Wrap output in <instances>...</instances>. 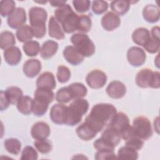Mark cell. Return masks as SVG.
I'll return each mask as SVG.
<instances>
[{"mask_svg": "<svg viewBox=\"0 0 160 160\" xmlns=\"http://www.w3.org/2000/svg\"><path fill=\"white\" fill-rule=\"evenodd\" d=\"M38 158L37 151L32 146H26L22 151L21 159L22 160H36Z\"/></svg>", "mask_w": 160, "mask_h": 160, "instance_id": "42", "label": "cell"}, {"mask_svg": "<svg viewBox=\"0 0 160 160\" xmlns=\"http://www.w3.org/2000/svg\"><path fill=\"white\" fill-rule=\"evenodd\" d=\"M16 35L18 41L21 42H26L30 41L34 36L31 27L28 24L23 25L18 28Z\"/></svg>", "mask_w": 160, "mask_h": 160, "instance_id": "30", "label": "cell"}, {"mask_svg": "<svg viewBox=\"0 0 160 160\" xmlns=\"http://www.w3.org/2000/svg\"><path fill=\"white\" fill-rule=\"evenodd\" d=\"M54 18L61 24L64 32L70 34L78 31L79 16L73 11L69 4H66L56 9Z\"/></svg>", "mask_w": 160, "mask_h": 160, "instance_id": "2", "label": "cell"}, {"mask_svg": "<svg viewBox=\"0 0 160 160\" xmlns=\"http://www.w3.org/2000/svg\"><path fill=\"white\" fill-rule=\"evenodd\" d=\"M92 27V20L89 15L81 14L79 16L78 31L81 32H89Z\"/></svg>", "mask_w": 160, "mask_h": 160, "instance_id": "37", "label": "cell"}, {"mask_svg": "<svg viewBox=\"0 0 160 160\" xmlns=\"http://www.w3.org/2000/svg\"><path fill=\"white\" fill-rule=\"evenodd\" d=\"M42 69L41 62L37 59H28L23 64L22 70L26 76L32 78L41 72Z\"/></svg>", "mask_w": 160, "mask_h": 160, "instance_id": "17", "label": "cell"}, {"mask_svg": "<svg viewBox=\"0 0 160 160\" xmlns=\"http://www.w3.org/2000/svg\"><path fill=\"white\" fill-rule=\"evenodd\" d=\"M49 36L56 39H63L65 34L62 28L54 16H51L48 23Z\"/></svg>", "mask_w": 160, "mask_h": 160, "instance_id": "23", "label": "cell"}, {"mask_svg": "<svg viewBox=\"0 0 160 160\" xmlns=\"http://www.w3.org/2000/svg\"><path fill=\"white\" fill-rule=\"evenodd\" d=\"M93 146L97 151H114L115 148L114 146L105 140L101 139V138L94 141Z\"/></svg>", "mask_w": 160, "mask_h": 160, "instance_id": "44", "label": "cell"}, {"mask_svg": "<svg viewBox=\"0 0 160 160\" xmlns=\"http://www.w3.org/2000/svg\"><path fill=\"white\" fill-rule=\"evenodd\" d=\"M56 100L61 104L68 103L72 99H75L74 93L70 87H63L59 89L56 93Z\"/></svg>", "mask_w": 160, "mask_h": 160, "instance_id": "28", "label": "cell"}, {"mask_svg": "<svg viewBox=\"0 0 160 160\" xmlns=\"http://www.w3.org/2000/svg\"><path fill=\"white\" fill-rule=\"evenodd\" d=\"M151 38L149 30L145 28H138L136 29L132 34L133 42L139 46H144Z\"/></svg>", "mask_w": 160, "mask_h": 160, "instance_id": "24", "label": "cell"}, {"mask_svg": "<svg viewBox=\"0 0 160 160\" xmlns=\"http://www.w3.org/2000/svg\"><path fill=\"white\" fill-rule=\"evenodd\" d=\"M26 13L22 8H16L13 12L8 18L7 23L12 29L19 28L26 22Z\"/></svg>", "mask_w": 160, "mask_h": 160, "instance_id": "12", "label": "cell"}, {"mask_svg": "<svg viewBox=\"0 0 160 160\" xmlns=\"http://www.w3.org/2000/svg\"><path fill=\"white\" fill-rule=\"evenodd\" d=\"M22 49L26 55L30 57L36 56L41 49L39 42L34 40H30L24 42Z\"/></svg>", "mask_w": 160, "mask_h": 160, "instance_id": "35", "label": "cell"}, {"mask_svg": "<svg viewBox=\"0 0 160 160\" xmlns=\"http://www.w3.org/2000/svg\"><path fill=\"white\" fill-rule=\"evenodd\" d=\"M50 4L53 7H62L66 4V1H50Z\"/></svg>", "mask_w": 160, "mask_h": 160, "instance_id": "50", "label": "cell"}, {"mask_svg": "<svg viewBox=\"0 0 160 160\" xmlns=\"http://www.w3.org/2000/svg\"><path fill=\"white\" fill-rule=\"evenodd\" d=\"M94 158L96 160H106V159H117L116 154L114 151H98L95 154Z\"/></svg>", "mask_w": 160, "mask_h": 160, "instance_id": "46", "label": "cell"}, {"mask_svg": "<svg viewBox=\"0 0 160 160\" xmlns=\"http://www.w3.org/2000/svg\"><path fill=\"white\" fill-rule=\"evenodd\" d=\"M63 56L70 64L78 66L83 61L84 57L72 46H68L63 50Z\"/></svg>", "mask_w": 160, "mask_h": 160, "instance_id": "15", "label": "cell"}, {"mask_svg": "<svg viewBox=\"0 0 160 160\" xmlns=\"http://www.w3.org/2000/svg\"><path fill=\"white\" fill-rule=\"evenodd\" d=\"M131 2L125 0L112 1L111 2V9L117 15L123 16L127 13L130 8Z\"/></svg>", "mask_w": 160, "mask_h": 160, "instance_id": "29", "label": "cell"}, {"mask_svg": "<svg viewBox=\"0 0 160 160\" xmlns=\"http://www.w3.org/2000/svg\"><path fill=\"white\" fill-rule=\"evenodd\" d=\"M68 106L61 104H54L50 110L49 116L51 121L57 124H66Z\"/></svg>", "mask_w": 160, "mask_h": 160, "instance_id": "11", "label": "cell"}, {"mask_svg": "<svg viewBox=\"0 0 160 160\" xmlns=\"http://www.w3.org/2000/svg\"><path fill=\"white\" fill-rule=\"evenodd\" d=\"M106 93L113 99H120L126 93V86L119 81H111L106 88Z\"/></svg>", "mask_w": 160, "mask_h": 160, "instance_id": "14", "label": "cell"}, {"mask_svg": "<svg viewBox=\"0 0 160 160\" xmlns=\"http://www.w3.org/2000/svg\"><path fill=\"white\" fill-rule=\"evenodd\" d=\"M118 159L136 160L138 158V151L126 145L120 148L118 152Z\"/></svg>", "mask_w": 160, "mask_h": 160, "instance_id": "31", "label": "cell"}, {"mask_svg": "<svg viewBox=\"0 0 160 160\" xmlns=\"http://www.w3.org/2000/svg\"><path fill=\"white\" fill-rule=\"evenodd\" d=\"M121 24V19L118 15L113 12L109 11L101 19L102 28L108 31H112L118 28Z\"/></svg>", "mask_w": 160, "mask_h": 160, "instance_id": "16", "label": "cell"}, {"mask_svg": "<svg viewBox=\"0 0 160 160\" xmlns=\"http://www.w3.org/2000/svg\"><path fill=\"white\" fill-rule=\"evenodd\" d=\"M54 94L51 89L38 88L34 92L32 102L33 114L38 117L42 116L47 112L49 104L52 102Z\"/></svg>", "mask_w": 160, "mask_h": 160, "instance_id": "4", "label": "cell"}, {"mask_svg": "<svg viewBox=\"0 0 160 160\" xmlns=\"http://www.w3.org/2000/svg\"><path fill=\"white\" fill-rule=\"evenodd\" d=\"M108 3L105 1H93L92 3V11L97 15L105 12L108 10Z\"/></svg>", "mask_w": 160, "mask_h": 160, "instance_id": "41", "label": "cell"}, {"mask_svg": "<svg viewBox=\"0 0 160 160\" xmlns=\"http://www.w3.org/2000/svg\"><path fill=\"white\" fill-rule=\"evenodd\" d=\"M125 145L129 146L131 148H132L138 151V150H140L143 147L144 141H142V139L136 136L126 141Z\"/></svg>", "mask_w": 160, "mask_h": 160, "instance_id": "47", "label": "cell"}, {"mask_svg": "<svg viewBox=\"0 0 160 160\" xmlns=\"http://www.w3.org/2000/svg\"><path fill=\"white\" fill-rule=\"evenodd\" d=\"M3 55L5 61L10 66L18 65L22 58V52L16 46H12L5 49Z\"/></svg>", "mask_w": 160, "mask_h": 160, "instance_id": "18", "label": "cell"}, {"mask_svg": "<svg viewBox=\"0 0 160 160\" xmlns=\"http://www.w3.org/2000/svg\"><path fill=\"white\" fill-rule=\"evenodd\" d=\"M72 4L78 12L84 13L89 9L91 1L88 0H74Z\"/></svg>", "mask_w": 160, "mask_h": 160, "instance_id": "43", "label": "cell"}, {"mask_svg": "<svg viewBox=\"0 0 160 160\" xmlns=\"http://www.w3.org/2000/svg\"><path fill=\"white\" fill-rule=\"evenodd\" d=\"M56 76L59 82L66 83L71 78V71L67 66L60 65L58 68Z\"/></svg>", "mask_w": 160, "mask_h": 160, "instance_id": "40", "label": "cell"}, {"mask_svg": "<svg viewBox=\"0 0 160 160\" xmlns=\"http://www.w3.org/2000/svg\"><path fill=\"white\" fill-rule=\"evenodd\" d=\"M70 88L73 91L75 99L82 98L86 96L88 93L87 88L81 82H74L69 85Z\"/></svg>", "mask_w": 160, "mask_h": 160, "instance_id": "39", "label": "cell"}, {"mask_svg": "<svg viewBox=\"0 0 160 160\" xmlns=\"http://www.w3.org/2000/svg\"><path fill=\"white\" fill-rule=\"evenodd\" d=\"M16 44V39L14 34L8 31H4L0 34V47L1 49H6L14 46Z\"/></svg>", "mask_w": 160, "mask_h": 160, "instance_id": "33", "label": "cell"}, {"mask_svg": "<svg viewBox=\"0 0 160 160\" xmlns=\"http://www.w3.org/2000/svg\"><path fill=\"white\" fill-rule=\"evenodd\" d=\"M107 79L106 73L99 69H94L90 71L86 77V83L92 89L102 88L106 84Z\"/></svg>", "mask_w": 160, "mask_h": 160, "instance_id": "9", "label": "cell"}, {"mask_svg": "<svg viewBox=\"0 0 160 160\" xmlns=\"http://www.w3.org/2000/svg\"><path fill=\"white\" fill-rule=\"evenodd\" d=\"M58 43L52 40H48L43 42L40 49L41 57L44 59L51 58L58 51Z\"/></svg>", "mask_w": 160, "mask_h": 160, "instance_id": "21", "label": "cell"}, {"mask_svg": "<svg viewBox=\"0 0 160 160\" xmlns=\"http://www.w3.org/2000/svg\"><path fill=\"white\" fill-rule=\"evenodd\" d=\"M129 124L128 116L125 113L119 112L115 114L108 127H111L121 133Z\"/></svg>", "mask_w": 160, "mask_h": 160, "instance_id": "20", "label": "cell"}, {"mask_svg": "<svg viewBox=\"0 0 160 160\" xmlns=\"http://www.w3.org/2000/svg\"><path fill=\"white\" fill-rule=\"evenodd\" d=\"M142 16L148 22H157L159 20V9L154 4H148L143 8Z\"/></svg>", "mask_w": 160, "mask_h": 160, "instance_id": "22", "label": "cell"}, {"mask_svg": "<svg viewBox=\"0 0 160 160\" xmlns=\"http://www.w3.org/2000/svg\"><path fill=\"white\" fill-rule=\"evenodd\" d=\"M33 99L29 96H22L18 101L16 106L18 111L24 115H29L32 109Z\"/></svg>", "mask_w": 160, "mask_h": 160, "instance_id": "27", "label": "cell"}, {"mask_svg": "<svg viewBox=\"0 0 160 160\" xmlns=\"http://www.w3.org/2000/svg\"><path fill=\"white\" fill-rule=\"evenodd\" d=\"M29 19L34 36L40 39L43 38L46 32V22L48 12L42 8L34 6L29 10Z\"/></svg>", "mask_w": 160, "mask_h": 160, "instance_id": "3", "label": "cell"}, {"mask_svg": "<svg viewBox=\"0 0 160 160\" xmlns=\"http://www.w3.org/2000/svg\"><path fill=\"white\" fill-rule=\"evenodd\" d=\"M151 36L157 40H159V27L158 26H154L151 29ZM160 41V40H159Z\"/></svg>", "mask_w": 160, "mask_h": 160, "instance_id": "49", "label": "cell"}, {"mask_svg": "<svg viewBox=\"0 0 160 160\" xmlns=\"http://www.w3.org/2000/svg\"><path fill=\"white\" fill-rule=\"evenodd\" d=\"M4 145L6 150L13 155H18L21 151V143L17 138L6 139L4 142Z\"/></svg>", "mask_w": 160, "mask_h": 160, "instance_id": "34", "label": "cell"}, {"mask_svg": "<svg viewBox=\"0 0 160 160\" xmlns=\"http://www.w3.org/2000/svg\"><path fill=\"white\" fill-rule=\"evenodd\" d=\"M50 132L49 126L43 121H38L34 123L31 130V136L36 140L47 139L49 136Z\"/></svg>", "mask_w": 160, "mask_h": 160, "instance_id": "13", "label": "cell"}, {"mask_svg": "<svg viewBox=\"0 0 160 160\" xmlns=\"http://www.w3.org/2000/svg\"><path fill=\"white\" fill-rule=\"evenodd\" d=\"M89 102L83 98H77L68 106L66 124L74 126L80 122L83 115L88 111Z\"/></svg>", "mask_w": 160, "mask_h": 160, "instance_id": "5", "label": "cell"}, {"mask_svg": "<svg viewBox=\"0 0 160 160\" xmlns=\"http://www.w3.org/2000/svg\"><path fill=\"white\" fill-rule=\"evenodd\" d=\"M132 126L136 135L142 140H148L152 135L151 123L145 116H140L134 118Z\"/></svg>", "mask_w": 160, "mask_h": 160, "instance_id": "8", "label": "cell"}, {"mask_svg": "<svg viewBox=\"0 0 160 160\" xmlns=\"http://www.w3.org/2000/svg\"><path fill=\"white\" fill-rule=\"evenodd\" d=\"M76 132L78 136L84 141H89L92 139L98 133L85 122L78 126Z\"/></svg>", "mask_w": 160, "mask_h": 160, "instance_id": "25", "label": "cell"}, {"mask_svg": "<svg viewBox=\"0 0 160 160\" xmlns=\"http://www.w3.org/2000/svg\"><path fill=\"white\" fill-rule=\"evenodd\" d=\"M144 49L151 54H154L159 51L160 48V41L155 39L151 36L150 39L143 46Z\"/></svg>", "mask_w": 160, "mask_h": 160, "instance_id": "45", "label": "cell"}, {"mask_svg": "<svg viewBox=\"0 0 160 160\" xmlns=\"http://www.w3.org/2000/svg\"><path fill=\"white\" fill-rule=\"evenodd\" d=\"M71 41L74 47L84 57H90L95 52L96 48L94 42L85 33L73 34L71 38Z\"/></svg>", "mask_w": 160, "mask_h": 160, "instance_id": "7", "label": "cell"}, {"mask_svg": "<svg viewBox=\"0 0 160 160\" xmlns=\"http://www.w3.org/2000/svg\"><path fill=\"white\" fill-rule=\"evenodd\" d=\"M4 92L10 104L12 105L17 104L18 100L23 96V92L21 89L16 86L8 88L4 91Z\"/></svg>", "mask_w": 160, "mask_h": 160, "instance_id": "32", "label": "cell"}, {"mask_svg": "<svg viewBox=\"0 0 160 160\" xmlns=\"http://www.w3.org/2000/svg\"><path fill=\"white\" fill-rule=\"evenodd\" d=\"M56 86V82L54 74L51 72L46 71L42 73L37 79L36 87L53 89Z\"/></svg>", "mask_w": 160, "mask_h": 160, "instance_id": "19", "label": "cell"}, {"mask_svg": "<svg viewBox=\"0 0 160 160\" xmlns=\"http://www.w3.org/2000/svg\"><path fill=\"white\" fill-rule=\"evenodd\" d=\"M16 9V2L12 0H2L0 2V14L2 17L9 16Z\"/></svg>", "mask_w": 160, "mask_h": 160, "instance_id": "36", "label": "cell"}, {"mask_svg": "<svg viewBox=\"0 0 160 160\" xmlns=\"http://www.w3.org/2000/svg\"><path fill=\"white\" fill-rule=\"evenodd\" d=\"M127 59L131 66L139 67L145 62L146 54L142 48L138 46H132L127 52Z\"/></svg>", "mask_w": 160, "mask_h": 160, "instance_id": "10", "label": "cell"}, {"mask_svg": "<svg viewBox=\"0 0 160 160\" xmlns=\"http://www.w3.org/2000/svg\"><path fill=\"white\" fill-rule=\"evenodd\" d=\"M34 145L36 149L41 154H48L52 149L51 142L47 139H37L34 142Z\"/></svg>", "mask_w": 160, "mask_h": 160, "instance_id": "38", "label": "cell"}, {"mask_svg": "<svg viewBox=\"0 0 160 160\" xmlns=\"http://www.w3.org/2000/svg\"><path fill=\"white\" fill-rule=\"evenodd\" d=\"M10 103L5 94L4 91H1V106H0V109L1 111L6 109L9 106Z\"/></svg>", "mask_w": 160, "mask_h": 160, "instance_id": "48", "label": "cell"}, {"mask_svg": "<svg viewBox=\"0 0 160 160\" xmlns=\"http://www.w3.org/2000/svg\"><path fill=\"white\" fill-rule=\"evenodd\" d=\"M100 138L110 143L114 147H116L120 142L121 138L120 133L111 127H107V128L102 133Z\"/></svg>", "mask_w": 160, "mask_h": 160, "instance_id": "26", "label": "cell"}, {"mask_svg": "<svg viewBox=\"0 0 160 160\" xmlns=\"http://www.w3.org/2000/svg\"><path fill=\"white\" fill-rule=\"evenodd\" d=\"M136 83L141 88L158 89L160 87V74L149 68L142 69L136 74Z\"/></svg>", "mask_w": 160, "mask_h": 160, "instance_id": "6", "label": "cell"}, {"mask_svg": "<svg viewBox=\"0 0 160 160\" xmlns=\"http://www.w3.org/2000/svg\"><path fill=\"white\" fill-rule=\"evenodd\" d=\"M116 108L109 103H98L94 105L86 118L84 122L97 132L108 127L115 114Z\"/></svg>", "mask_w": 160, "mask_h": 160, "instance_id": "1", "label": "cell"}]
</instances>
